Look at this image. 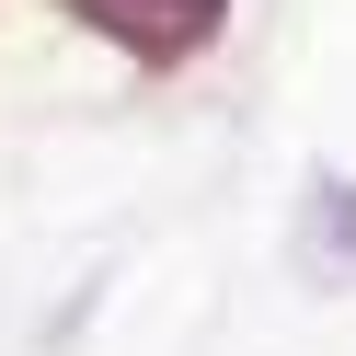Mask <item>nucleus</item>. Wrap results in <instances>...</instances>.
<instances>
[{"label": "nucleus", "instance_id": "1", "mask_svg": "<svg viewBox=\"0 0 356 356\" xmlns=\"http://www.w3.org/2000/svg\"><path fill=\"white\" fill-rule=\"evenodd\" d=\"M287 253H299V276H310V287H356V184H345V172H310Z\"/></svg>", "mask_w": 356, "mask_h": 356}, {"label": "nucleus", "instance_id": "2", "mask_svg": "<svg viewBox=\"0 0 356 356\" xmlns=\"http://www.w3.org/2000/svg\"><path fill=\"white\" fill-rule=\"evenodd\" d=\"M81 24H104L138 58H172V47H195V35L218 24V0H81Z\"/></svg>", "mask_w": 356, "mask_h": 356}]
</instances>
